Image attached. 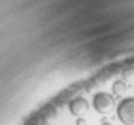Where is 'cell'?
I'll list each match as a JSON object with an SVG mask.
<instances>
[{
	"instance_id": "6da1fadb",
	"label": "cell",
	"mask_w": 134,
	"mask_h": 125,
	"mask_svg": "<svg viewBox=\"0 0 134 125\" xmlns=\"http://www.w3.org/2000/svg\"><path fill=\"white\" fill-rule=\"evenodd\" d=\"M118 119L124 125H134V97H127L116 107Z\"/></svg>"
},
{
	"instance_id": "7a4b0ae2",
	"label": "cell",
	"mask_w": 134,
	"mask_h": 125,
	"mask_svg": "<svg viewBox=\"0 0 134 125\" xmlns=\"http://www.w3.org/2000/svg\"><path fill=\"white\" fill-rule=\"evenodd\" d=\"M113 97L107 92H98L92 98V107L100 113H107L113 107Z\"/></svg>"
},
{
	"instance_id": "3957f363",
	"label": "cell",
	"mask_w": 134,
	"mask_h": 125,
	"mask_svg": "<svg viewBox=\"0 0 134 125\" xmlns=\"http://www.w3.org/2000/svg\"><path fill=\"white\" fill-rule=\"evenodd\" d=\"M88 107H90V104H88V101L83 97H75L69 103V112L73 116H76V118H81L82 115H85L86 110H88Z\"/></svg>"
},
{
	"instance_id": "277c9868",
	"label": "cell",
	"mask_w": 134,
	"mask_h": 125,
	"mask_svg": "<svg viewBox=\"0 0 134 125\" xmlns=\"http://www.w3.org/2000/svg\"><path fill=\"white\" fill-rule=\"evenodd\" d=\"M125 91H127V85H125L124 81L113 82V85H112V92H113V95L121 97L122 94H125Z\"/></svg>"
},
{
	"instance_id": "5b68a950",
	"label": "cell",
	"mask_w": 134,
	"mask_h": 125,
	"mask_svg": "<svg viewBox=\"0 0 134 125\" xmlns=\"http://www.w3.org/2000/svg\"><path fill=\"white\" fill-rule=\"evenodd\" d=\"M125 81H134V69H127L125 72H122Z\"/></svg>"
},
{
	"instance_id": "8992f818",
	"label": "cell",
	"mask_w": 134,
	"mask_h": 125,
	"mask_svg": "<svg viewBox=\"0 0 134 125\" xmlns=\"http://www.w3.org/2000/svg\"><path fill=\"white\" fill-rule=\"evenodd\" d=\"M101 125H112V124H110V122H103Z\"/></svg>"
}]
</instances>
